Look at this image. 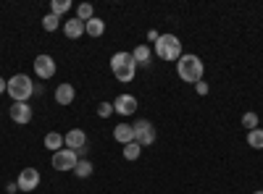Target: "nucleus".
Wrapping results in <instances>:
<instances>
[{
	"mask_svg": "<svg viewBox=\"0 0 263 194\" xmlns=\"http://www.w3.org/2000/svg\"><path fill=\"white\" fill-rule=\"evenodd\" d=\"M16 184H18V191H34L40 186V170L37 168H24L18 174Z\"/></svg>",
	"mask_w": 263,
	"mask_h": 194,
	"instance_id": "7",
	"label": "nucleus"
},
{
	"mask_svg": "<svg viewBox=\"0 0 263 194\" xmlns=\"http://www.w3.org/2000/svg\"><path fill=\"white\" fill-rule=\"evenodd\" d=\"M45 147L50 149V153H58V149H63V134H58V132L45 134Z\"/></svg>",
	"mask_w": 263,
	"mask_h": 194,
	"instance_id": "17",
	"label": "nucleus"
},
{
	"mask_svg": "<svg viewBox=\"0 0 263 194\" xmlns=\"http://www.w3.org/2000/svg\"><path fill=\"white\" fill-rule=\"evenodd\" d=\"M156 55L161 60H168V63H177L182 58V42L179 37L174 34H161L158 42H156Z\"/></svg>",
	"mask_w": 263,
	"mask_h": 194,
	"instance_id": "4",
	"label": "nucleus"
},
{
	"mask_svg": "<svg viewBox=\"0 0 263 194\" xmlns=\"http://www.w3.org/2000/svg\"><path fill=\"white\" fill-rule=\"evenodd\" d=\"M92 16H95V11H92L90 3H79V6H77V18H79V21H84V24H87Z\"/></svg>",
	"mask_w": 263,
	"mask_h": 194,
	"instance_id": "22",
	"label": "nucleus"
},
{
	"mask_svg": "<svg viewBox=\"0 0 263 194\" xmlns=\"http://www.w3.org/2000/svg\"><path fill=\"white\" fill-rule=\"evenodd\" d=\"M74 174H77L79 179H87V176H92V163L87 160V158H84V160H79V163H77V168H74Z\"/></svg>",
	"mask_w": 263,
	"mask_h": 194,
	"instance_id": "21",
	"label": "nucleus"
},
{
	"mask_svg": "<svg viewBox=\"0 0 263 194\" xmlns=\"http://www.w3.org/2000/svg\"><path fill=\"white\" fill-rule=\"evenodd\" d=\"M42 27H45V32H55V29L61 27V18L53 16V13H48L45 18H42Z\"/></svg>",
	"mask_w": 263,
	"mask_h": 194,
	"instance_id": "23",
	"label": "nucleus"
},
{
	"mask_svg": "<svg viewBox=\"0 0 263 194\" xmlns=\"http://www.w3.org/2000/svg\"><path fill=\"white\" fill-rule=\"evenodd\" d=\"M103 32H105V21L98 18V16H92L84 24V34H90V37H103Z\"/></svg>",
	"mask_w": 263,
	"mask_h": 194,
	"instance_id": "15",
	"label": "nucleus"
},
{
	"mask_svg": "<svg viewBox=\"0 0 263 194\" xmlns=\"http://www.w3.org/2000/svg\"><path fill=\"white\" fill-rule=\"evenodd\" d=\"M142 155V147L137 144V142H129V144H124V158L126 160H137Z\"/></svg>",
	"mask_w": 263,
	"mask_h": 194,
	"instance_id": "20",
	"label": "nucleus"
},
{
	"mask_svg": "<svg viewBox=\"0 0 263 194\" xmlns=\"http://www.w3.org/2000/svg\"><path fill=\"white\" fill-rule=\"evenodd\" d=\"M253 194H263V189H258V191H253Z\"/></svg>",
	"mask_w": 263,
	"mask_h": 194,
	"instance_id": "30",
	"label": "nucleus"
},
{
	"mask_svg": "<svg viewBox=\"0 0 263 194\" xmlns=\"http://www.w3.org/2000/svg\"><path fill=\"white\" fill-rule=\"evenodd\" d=\"M63 32H66V37H69V39H79V37L84 34V21L69 18V21L63 24Z\"/></svg>",
	"mask_w": 263,
	"mask_h": 194,
	"instance_id": "13",
	"label": "nucleus"
},
{
	"mask_svg": "<svg viewBox=\"0 0 263 194\" xmlns=\"http://www.w3.org/2000/svg\"><path fill=\"white\" fill-rule=\"evenodd\" d=\"M34 71H37L40 79L55 76V60H53L50 55H37V58H34Z\"/></svg>",
	"mask_w": 263,
	"mask_h": 194,
	"instance_id": "9",
	"label": "nucleus"
},
{
	"mask_svg": "<svg viewBox=\"0 0 263 194\" xmlns=\"http://www.w3.org/2000/svg\"><path fill=\"white\" fill-rule=\"evenodd\" d=\"M177 74L182 81L187 84H197L203 79V60L197 58V55H182L177 60Z\"/></svg>",
	"mask_w": 263,
	"mask_h": 194,
	"instance_id": "1",
	"label": "nucleus"
},
{
	"mask_svg": "<svg viewBox=\"0 0 263 194\" xmlns=\"http://www.w3.org/2000/svg\"><path fill=\"white\" fill-rule=\"evenodd\" d=\"M242 126H248L250 132H253V128H258V113H245L242 116Z\"/></svg>",
	"mask_w": 263,
	"mask_h": 194,
	"instance_id": "24",
	"label": "nucleus"
},
{
	"mask_svg": "<svg viewBox=\"0 0 263 194\" xmlns=\"http://www.w3.org/2000/svg\"><path fill=\"white\" fill-rule=\"evenodd\" d=\"M114 139L119 144H129V142H135V132H132V126L129 123H119L114 128Z\"/></svg>",
	"mask_w": 263,
	"mask_h": 194,
	"instance_id": "14",
	"label": "nucleus"
},
{
	"mask_svg": "<svg viewBox=\"0 0 263 194\" xmlns=\"http://www.w3.org/2000/svg\"><path fill=\"white\" fill-rule=\"evenodd\" d=\"M248 144L253 149H263V128H253V132H248Z\"/></svg>",
	"mask_w": 263,
	"mask_h": 194,
	"instance_id": "19",
	"label": "nucleus"
},
{
	"mask_svg": "<svg viewBox=\"0 0 263 194\" xmlns=\"http://www.w3.org/2000/svg\"><path fill=\"white\" fill-rule=\"evenodd\" d=\"M63 144L77 153V149H82V147L87 144V134L82 132V128H71L69 134H63Z\"/></svg>",
	"mask_w": 263,
	"mask_h": 194,
	"instance_id": "11",
	"label": "nucleus"
},
{
	"mask_svg": "<svg viewBox=\"0 0 263 194\" xmlns=\"http://www.w3.org/2000/svg\"><path fill=\"white\" fill-rule=\"evenodd\" d=\"M69 8H71V0H53L50 3V13L53 16H63V13H69Z\"/></svg>",
	"mask_w": 263,
	"mask_h": 194,
	"instance_id": "18",
	"label": "nucleus"
},
{
	"mask_svg": "<svg viewBox=\"0 0 263 194\" xmlns=\"http://www.w3.org/2000/svg\"><path fill=\"white\" fill-rule=\"evenodd\" d=\"M114 111H116L119 116H132V113L137 111V100L132 97V95H119L116 102H114Z\"/></svg>",
	"mask_w": 263,
	"mask_h": 194,
	"instance_id": "10",
	"label": "nucleus"
},
{
	"mask_svg": "<svg viewBox=\"0 0 263 194\" xmlns=\"http://www.w3.org/2000/svg\"><path fill=\"white\" fill-rule=\"evenodd\" d=\"M6 90H8V81H3V79H0V95H3Z\"/></svg>",
	"mask_w": 263,
	"mask_h": 194,
	"instance_id": "29",
	"label": "nucleus"
},
{
	"mask_svg": "<svg viewBox=\"0 0 263 194\" xmlns=\"http://www.w3.org/2000/svg\"><path fill=\"white\" fill-rule=\"evenodd\" d=\"M6 191H8V194H16V191H18V184H16V181H13V184H8V186H6Z\"/></svg>",
	"mask_w": 263,
	"mask_h": 194,
	"instance_id": "28",
	"label": "nucleus"
},
{
	"mask_svg": "<svg viewBox=\"0 0 263 194\" xmlns=\"http://www.w3.org/2000/svg\"><path fill=\"white\" fill-rule=\"evenodd\" d=\"M111 113H114V105H111V102H100V105H98V116H100V118H108Z\"/></svg>",
	"mask_w": 263,
	"mask_h": 194,
	"instance_id": "25",
	"label": "nucleus"
},
{
	"mask_svg": "<svg viewBox=\"0 0 263 194\" xmlns=\"http://www.w3.org/2000/svg\"><path fill=\"white\" fill-rule=\"evenodd\" d=\"M74 97H77L74 84L66 81V84H58V87H55V102H58V105H71Z\"/></svg>",
	"mask_w": 263,
	"mask_h": 194,
	"instance_id": "12",
	"label": "nucleus"
},
{
	"mask_svg": "<svg viewBox=\"0 0 263 194\" xmlns=\"http://www.w3.org/2000/svg\"><path fill=\"white\" fill-rule=\"evenodd\" d=\"M132 58H135V63H140V66H150V48L147 45H137L135 50H132Z\"/></svg>",
	"mask_w": 263,
	"mask_h": 194,
	"instance_id": "16",
	"label": "nucleus"
},
{
	"mask_svg": "<svg viewBox=\"0 0 263 194\" xmlns=\"http://www.w3.org/2000/svg\"><path fill=\"white\" fill-rule=\"evenodd\" d=\"M6 92L11 95L13 102H29V97L34 95V81L27 74H16V76L8 79V90Z\"/></svg>",
	"mask_w": 263,
	"mask_h": 194,
	"instance_id": "3",
	"label": "nucleus"
},
{
	"mask_svg": "<svg viewBox=\"0 0 263 194\" xmlns=\"http://www.w3.org/2000/svg\"><path fill=\"white\" fill-rule=\"evenodd\" d=\"M158 37H161V34H158V32H153V29H150V32H147V39H150V42H153V45H156V42H158Z\"/></svg>",
	"mask_w": 263,
	"mask_h": 194,
	"instance_id": "27",
	"label": "nucleus"
},
{
	"mask_svg": "<svg viewBox=\"0 0 263 194\" xmlns=\"http://www.w3.org/2000/svg\"><path fill=\"white\" fill-rule=\"evenodd\" d=\"M8 116H11L13 123L27 126V123L32 121V107H29L27 102H13V105H11V111H8Z\"/></svg>",
	"mask_w": 263,
	"mask_h": 194,
	"instance_id": "8",
	"label": "nucleus"
},
{
	"mask_svg": "<svg viewBox=\"0 0 263 194\" xmlns=\"http://www.w3.org/2000/svg\"><path fill=\"white\" fill-rule=\"evenodd\" d=\"M132 132H135V142L140 147H150L153 142H156V128H153V123L145 121V118L132 123Z\"/></svg>",
	"mask_w": 263,
	"mask_h": 194,
	"instance_id": "5",
	"label": "nucleus"
},
{
	"mask_svg": "<svg viewBox=\"0 0 263 194\" xmlns=\"http://www.w3.org/2000/svg\"><path fill=\"white\" fill-rule=\"evenodd\" d=\"M111 71H114V76H116L119 81H124V84L135 79L137 63H135V58H132V53H126V50L116 53V55L111 58Z\"/></svg>",
	"mask_w": 263,
	"mask_h": 194,
	"instance_id": "2",
	"label": "nucleus"
},
{
	"mask_svg": "<svg viewBox=\"0 0 263 194\" xmlns=\"http://www.w3.org/2000/svg\"><path fill=\"white\" fill-rule=\"evenodd\" d=\"M50 163H53L55 170H74L77 163H79V158H77L74 149L63 147V149H58V153H53V160H50Z\"/></svg>",
	"mask_w": 263,
	"mask_h": 194,
	"instance_id": "6",
	"label": "nucleus"
},
{
	"mask_svg": "<svg viewBox=\"0 0 263 194\" xmlns=\"http://www.w3.org/2000/svg\"><path fill=\"white\" fill-rule=\"evenodd\" d=\"M195 92H197V95H203V97H205V95H208V84H205V81L200 79V81H197V84H195Z\"/></svg>",
	"mask_w": 263,
	"mask_h": 194,
	"instance_id": "26",
	"label": "nucleus"
}]
</instances>
